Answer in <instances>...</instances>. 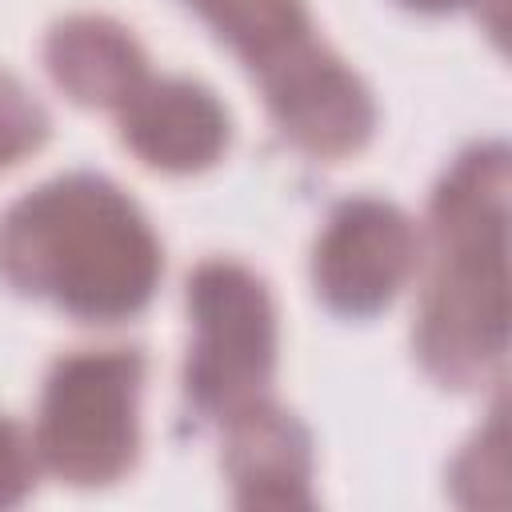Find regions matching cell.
I'll use <instances>...</instances> for the list:
<instances>
[{
	"instance_id": "cell-6",
	"label": "cell",
	"mask_w": 512,
	"mask_h": 512,
	"mask_svg": "<svg viewBox=\"0 0 512 512\" xmlns=\"http://www.w3.org/2000/svg\"><path fill=\"white\" fill-rule=\"evenodd\" d=\"M124 140L148 164L184 172L208 164L224 148L228 120L204 88L184 80H164L128 100Z\"/></svg>"
},
{
	"instance_id": "cell-5",
	"label": "cell",
	"mask_w": 512,
	"mask_h": 512,
	"mask_svg": "<svg viewBox=\"0 0 512 512\" xmlns=\"http://www.w3.org/2000/svg\"><path fill=\"white\" fill-rule=\"evenodd\" d=\"M412 264L408 220L376 200L344 204L316 248V288L340 312L380 308Z\"/></svg>"
},
{
	"instance_id": "cell-1",
	"label": "cell",
	"mask_w": 512,
	"mask_h": 512,
	"mask_svg": "<svg viewBox=\"0 0 512 512\" xmlns=\"http://www.w3.org/2000/svg\"><path fill=\"white\" fill-rule=\"evenodd\" d=\"M0 272L80 320H120L152 296L160 248L112 184L68 176L0 220Z\"/></svg>"
},
{
	"instance_id": "cell-8",
	"label": "cell",
	"mask_w": 512,
	"mask_h": 512,
	"mask_svg": "<svg viewBox=\"0 0 512 512\" xmlns=\"http://www.w3.org/2000/svg\"><path fill=\"white\" fill-rule=\"evenodd\" d=\"M260 72L264 92L276 96L284 84L328 60V52L308 36L300 0H192Z\"/></svg>"
},
{
	"instance_id": "cell-9",
	"label": "cell",
	"mask_w": 512,
	"mask_h": 512,
	"mask_svg": "<svg viewBox=\"0 0 512 512\" xmlns=\"http://www.w3.org/2000/svg\"><path fill=\"white\" fill-rule=\"evenodd\" d=\"M52 76L84 104H120L136 96L144 60L132 36L108 20H68L48 40Z\"/></svg>"
},
{
	"instance_id": "cell-7",
	"label": "cell",
	"mask_w": 512,
	"mask_h": 512,
	"mask_svg": "<svg viewBox=\"0 0 512 512\" xmlns=\"http://www.w3.org/2000/svg\"><path fill=\"white\" fill-rule=\"evenodd\" d=\"M228 476L240 504H308V436L264 400L228 420Z\"/></svg>"
},
{
	"instance_id": "cell-11",
	"label": "cell",
	"mask_w": 512,
	"mask_h": 512,
	"mask_svg": "<svg viewBox=\"0 0 512 512\" xmlns=\"http://www.w3.org/2000/svg\"><path fill=\"white\" fill-rule=\"evenodd\" d=\"M32 484V452L24 436L0 420V504H16Z\"/></svg>"
},
{
	"instance_id": "cell-3",
	"label": "cell",
	"mask_w": 512,
	"mask_h": 512,
	"mask_svg": "<svg viewBox=\"0 0 512 512\" xmlns=\"http://www.w3.org/2000/svg\"><path fill=\"white\" fill-rule=\"evenodd\" d=\"M140 356L128 348L80 352L56 364L40 404L36 448L72 484H108L136 456Z\"/></svg>"
},
{
	"instance_id": "cell-12",
	"label": "cell",
	"mask_w": 512,
	"mask_h": 512,
	"mask_svg": "<svg viewBox=\"0 0 512 512\" xmlns=\"http://www.w3.org/2000/svg\"><path fill=\"white\" fill-rule=\"evenodd\" d=\"M408 4H420V8H444V4H456V0H408Z\"/></svg>"
},
{
	"instance_id": "cell-4",
	"label": "cell",
	"mask_w": 512,
	"mask_h": 512,
	"mask_svg": "<svg viewBox=\"0 0 512 512\" xmlns=\"http://www.w3.org/2000/svg\"><path fill=\"white\" fill-rule=\"evenodd\" d=\"M196 348L188 400L204 416L232 420L260 400L272 372V304L264 284L236 264H204L188 284Z\"/></svg>"
},
{
	"instance_id": "cell-2",
	"label": "cell",
	"mask_w": 512,
	"mask_h": 512,
	"mask_svg": "<svg viewBox=\"0 0 512 512\" xmlns=\"http://www.w3.org/2000/svg\"><path fill=\"white\" fill-rule=\"evenodd\" d=\"M436 260L420 308V356L440 380L468 384L504 340V152H472L436 196Z\"/></svg>"
},
{
	"instance_id": "cell-10",
	"label": "cell",
	"mask_w": 512,
	"mask_h": 512,
	"mask_svg": "<svg viewBox=\"0 0 512 512\" xmlns=\"http://www.w3.org/2000/svg\"><path fill=\"white\" fill-rule=\"evenodd\" d=\"M44 112L40 104L8 76H0V168L12 164L16 156H24L28 148H36L44 140Z\"/></svg>"
}]
</instances>
